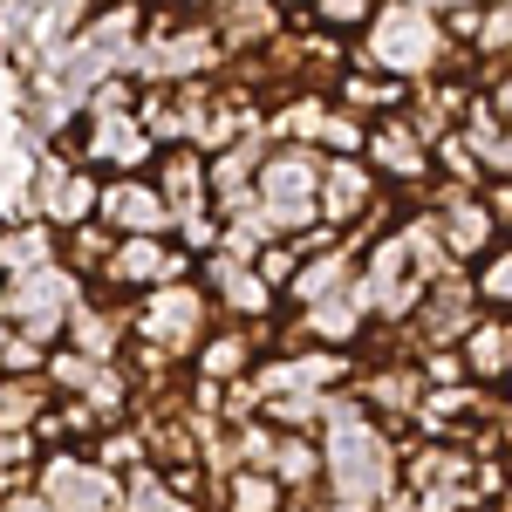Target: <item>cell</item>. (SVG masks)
Returning a JSON list of instances; mask_svg holds the SVG:
<instances>
[{"label":"cell","instance_id":"1","mask_svg":"<svg viewBox=\"0 0 512 512\" xmlns=\"http://www.w3.org/2000/svg\"><path fill=\"white\" fill-rule=\"evenodd\" d=\"M69 308H76V280L62 274V267H41V274L14 280V287L0 294V315L14 321V335H28L35 349L69 321Z\"/></svg>","mask_w":512,"mask_h":512},{"label":"cell","instance_id":"2","mask_svg":"<svg viewBox=\"0 0 512 512\" xmlns=\"http://www.w3.org/2000/svg\"><path fill=\"white\" fill-rule=\"evenodd\" d=\"M48 512H117L123 506V485L103 465H82V458H55L35 485Z\"/></svg>","mask_w":512,"mask_h":512},{"label":"cell","instance_id":"3","mask_svg":"<svg viewBox=\"0 0 512 512\" xmlns=\"http://www.w3.org/2000/svg\"><path fill=\"white\" fill-rule=\"evenodd\" d=\"M383 478H390V458H383V444L362 431V424H335V485H342V499L349 506H369L376 492H383Z\"/></svg>","mask_w":512,"mask_h":512},{"label":"cell","instance_id":"4","mask_svg":"<svg viewBox=\"0 0 512 512\" xmlns=\"http://www.w3.org/2000/svg\"><path fill=\"white\" fill-rule=\"evenodd\" d=\"M96 205H103V226L123 233V239H158L171 226L158 185H144V178H117L110 192H96Z\"/></svg>","mask_w":512,"mask_h":512},{"label":"cell","instance_id":"5","mask_svg":"<svg viewBox=\"0 0 512 512\" xmlns=\"http://www.w3.org/2000/svg\"><path fill=\"white\" fill-rule=\"evenodd\" d=\"M315 158H274L267 164V205H260V219L267 226H308V212H315Z\"/></svg>","mask_w":512,"mask_h":512},{"label":"cell","instance_id":"6","mask_svg":"<svg viewBox=\"0 0 512 512\" xmlns=\"http://www.w3.org/2000/svg\"><path fill=\"white\" fill-rule=\"evenodd\" d=\"M431 55H437L431 14H417V7H390V14L376 21V62H390V69H424Z\"/></svg>","mask_w":512,"mask_h":512},{"label":"cell","instance_id":"7","mask_svg":"<svg viewBox=\"0 0 512 512\" xmlns=\"http://www.w3.org/2000/svg\"><path fill=\"white\" fill-rule=\"evenodd\" d=\"M89 205H96V178H89V171H76V164H41L35 212L48 219V226H82Z\"/></svg>","mask_w":512,"mask_h":512},{"label":"cell","instance_id":"8","mask_svg":"<svg viewBox=\"0 0 512 512\" xmlns=\"http://www.w3.org/2000/svg\"><path fill=\"white\" fill-rule=\"evenodd\" d=\"M198 321H205V301H198L192 287H158V294L144 301V335H151L158 349H185L198 335Z\"/></svg>","mask_w":512,"mask_h":512},{"label":"cell","instance_id":"9","mask_svg":"<svg viewBox=\"0 0 512 512\" xmlns=\"http://www.w3.org/2000/svg\"><path fill=\"white\" fill-rule=\"evenodd\" d=\"M178 253H164L158 239H117V253H110V280L123 287H144V280H158V287H178Z\"/></svg>","mask_w":512,"mask_h":512},{"label":"cell","instance_id":"10","mask_svg":"<svg viewBox=\"0 0 512 512\" xmlns=\"http://www.w3.org/2000/svg\"><path fill=\"white\" fill-rule=\"evenodd\" d=\"M89 158L96 164H144L151 158V130H144V117H96V130H89Z\"/></svg>","mask_w":512,"mask_h":512},{"label":"cell","instance_id":"11","mask_svg":"<svg viewBox=\"0 0 512 512\" xmlns=\"http://www.w3.org/2000/svg\"><path fill=\"white\" fill-rule=\"evenodd\" d=\"M48 226H7L0 233V274L7 280H28V274H41L48 267Z\"/></svg>","mask_w":512,"mask_h":512},{"label":"cell","instance_id":"12","mask_svg":"<svg viewBox=\"0 0 512 512\" xmlns=\"http://www.w3.org/2000/svg\"><path fill=\"white\" fill-rule=\"evenodd\" d=\"M41 390L35 383H0V437H21V424H35Z\"/></svg>","mask_w":512,"mask_h":512},{"label":"cell","instance_id":"13","mask_svg":"<svg viewBox=\"0 0 512 512\" xmlns=\"http://www.w3.org/2000/svg\"><path fill=\"white\" fill-rule=\"evenodd\" d=\"M164 506H171V492H164L151 472H137L130 485H123V506L117 512H164Z\"/></svg>","mask_w":512,"mask_h":512},{"label":"cell","instance_id":"14","mask_svg":"<svg viewBox=\"0 0 512 512\" xmlns=\"http://www.w3.org/2000/svg\"><path fill=\"white\" fill-rule=\"evenodd\" d=\"M233 512H274V478H233Z\"/></svg>","mask_w":512,"mask_h":512},{"label":"cell","instance_id":"15","mask_svg":"<svg viewBox=\"0 0 512 512\" xmlns=\"http://www.w3.org/2000/svg\"><path fill=\"white\" fill-rule=\"evenodd\" d=\"M355 198H362V171H355V164H335V185H328V212L342 219V212H355Z\"/></svg>","mask_w":512,"mask_h":512},{"label":"cell","instance_id":"16","mask_svg":"<svg viewBox=\"0 0 512 512\" xmlns=\"http://www.w3.org/2000/svg\"><path fill=\"white\" fill-rule=\"evenodd\" d=\"M0 362H7V369H41V349L28 335H7V342H0Z\"/></svg>","mask_w":512,"mask_h":512},{"label":"cell","instance_id":"17","mask_svg":"<svg viewBox=\"0 0 512 512\" xmlns=\"http://www.w3.org/2000/svg\"><path fill=\"white\" fill-rule=\"evenodd\" d=\"M451 239H458V246H478V239H485V212H465V205H458V212H451Z\"/></svg>","mask_w":512,"mask_h":512},{"label":"cell","instance_id":"18","mask_svg":"<svg viewBox=\"0 0 512 512\" xmlns=\"http://www.w3.org/2000/svg\"><path fill=\"white\" fill-rule=\"evenodd\" d=\"M376 151H383L390 164H403V171H417V151H410V137H403V130H390V137H383Z\"/></svg>","mask_w":512,"mask_h":512},{"label":"cell","instance_id":"19","mask_svg":"<svg viewBox=\"0 0 512 512\" xmlns=\"http://www.w3.org/2000/svg\"><path fill=\"white\" fill-rule=\"evenodd\" d=\"M28 451H35L28 437H0V472H14V465H28Z\"/></svg>","mask_w":512,"mask_h":512},{"label":"cell","instance_id":"20","mask_svg":"<svg viewBox=\"0 0 512 512\" xmlns=\"http://www.w3.org/2000/svg\"><path fill=\"white\" fill-rule=\"evenodd\" d=\"M233 362H239V342H212V349H205V369H212V376H226Z\"/></svg>","mask_w":512,"mask_h":512},{"label":"cell","instance_id":"21","mask_svg":"<svg viewBox=\"0 0 512 512\" xmlns=\"http://www.w3.org/2000/svg\"><path fill=\"white\" fill-rule=\"evenodd\" d=\"M280 472H287V478H308V472H315V458H308V451H280Z\"/></svg>","mask_w":512,"mask_h":512},{"label":"cell","instance_id":"22","mask_svg":"<svg viewBox=\"0 0 512 512\" xmlns=\"http://www.w3.org/2000/svg\"><path fill=\"white\" fill-rule=\"evenodd\" d=\"M7 512H48V499H41V492H14V499H7Z\"/></svg>","mask_w":512,"mask_h":512},{"label":"cell","instance_id":"23","mask_svg":"<svg viewBox=\"0 0 512 512\" xmlns=\"http://www.w3.org/2000/svg\"><path fill=\"white\" fill-rule=\"evenodd\" d=\"M485 287H492V294H512V260H499V267H492V280H485Z\"/></svg>","mask_w":512,"mask_h":512},{"label":"cell","instance_id":"24","mask_svg":"<svg viewBox=\"0 0 512 512\" xmlns=\"http://www.w3.org/2000/svg\"><path fill=\"white\" fill-rule=\"evenodd\" d=\"M485 35H492V41H506V35H512V14H499V21H492Z\"/></svg>","mask_w":512,"mask_h":512},{"label":"cell","instance_id":"25","mask_svg":"<svg viewBox=\"0 0 512 512\" xmlns=\"http://www.w3.org/2000/svg\"><path fill=\"white\" fill-rule=\"evenodd\" d=\"M164 512H192V506H185V499H171V506H164Z\"/></svg>","mask_w":512,"mask_h":512},{"label":"cell","instance_id":"26","mask_svg":"<svg viewBox=\"0 0 512 512\" xmlns=\"http://www.w3.org/2000/svg\"><path fill=\"white\" fill-rule=\"evenodd\" d=\"M7 335H14V328H7V315H0V342H7Z\"/></svg>","mask_w":512,"mask_h":512}]
</instances>
